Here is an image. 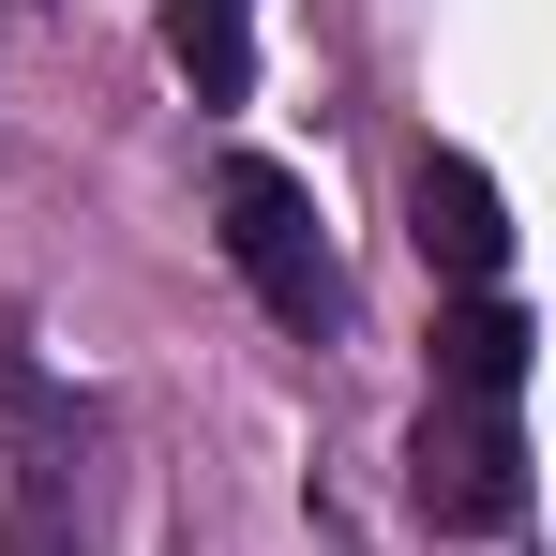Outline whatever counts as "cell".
<instances>
[{
  "label": "cell",
  "instance_id": "1",
  "mask_svg": "<svg viewBox=\"0 0 556 556\" xmlns=\"http://www.w3.org/2000/svg\"><path fill=\"white\" fill-rule=\"evenodd\" d=\"M211 211H226V256H241V286L271 301L286 331H346V271H331V226H316V195L286 181L271 151H226Z\"/></svg>",
  "mask_w": 556,
  "mask_h": 556
},
{
  "label": "cell",
  "instance_id": "2",
  "mask_svg": "<svg viewBox=\"0 0 556 556\" xmlns=\"http://www.w3.org/2000/svg\"><path fill=\"white\" fill-rule=\"evenodd\" d=\"M406 496H421V527H452V542H496V527L527 511L511 406H437V421L406 437Z\"/></svg>",
  "mask_w": 556,
  "mask_h": 556
},
{
  "label": "cell",
  "instance_id": "3",
  "mask_svg": "<svg viewBox=\"0 0 556 556\" xmlns=\"http://www.w3.org/2000/svg\"><path fill=\"white\" fill-rule=\"evenodd\" d=\"M406 211H421V256H437V271H452V286H496V271H511V195L481 181L466 151H437Z\"/></svg>",
  "mask_w": 556,
  "mask_h": 556
},
{
  "label": "cell",
  "instance_id": "4",
  "mask_svg": "<svg viewBox=\"0 0 556 556\" xmlns=\"http://www.w3.org/2000/svg\"><path fill=\"white\" fill-rule=\"evenodd\" d=\"M437 391L452 406H511L527 391V301L511 286H466L452 316H437Z\"/></svg>",
  "mask_w": 556,
  "mask_h": 556
},
{
  "label": "cell",
  "instance_id": "5",
  "mask_svg": "<svg viewBox=\"0 0 556 556\" xmlns=\"http://www.w3.org/2000/svg\"><path fill=\"white\" fill-rule=\"evenodd\" d=\"M0 556H91V481H76V437H30L15 511H0Z\"/></svg>",
  "mask_w": 556,
  "mask_h": 556
},
{
  "label": "cell",
  "instance_id": "6",
  "mask_svg": "<svg viewBox=\"0 0 556 556\" xmlns=\"http://www.w3.org/2000/svg\"><path fill=\"white\" fill-rule=\"evenodd\" d=\"M166 61H181L211 105L256 91V46H241V0H166Z\"/></svg>",
  "mask_w": 556,
  "mask_h": 556
}]
</instances>
